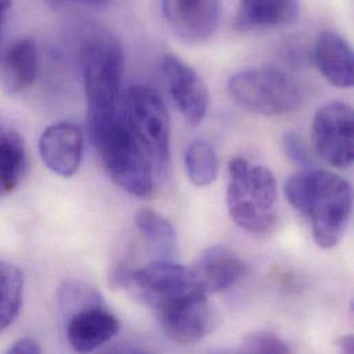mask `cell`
Here are the masks:
<instances>
[{
	"label": "cell",
	"instance_id": "cell-1",
	"mask_svg": "<svg viewBox=\"0 0 354 354\" xmlns=\"http://www.w3.org/2000/svg\"><path fill=\"white\" fill-rule=\"evenodd\" d=\"M284 192L290 204L310 219L319 247L328 250L341 241L352 214V187L346 179L308 167L286 180Z\"/></svg>",
	"mask_w": 354,
	"mask_h": 354
},
{
	"label": "cell",
	"instance_id": "cell-2",
	"mask_svg": "<svg viewBox=\"0 0 354 354\" xmlns=\"http://www.w3.org/2000/svg\"><path fill=\"white\" fill-rule=\"evenodd\" d=\"M82 71L87 126L93 127L120 116L124 53L119 39L109 32L91 35L82 48Z\"/></svg>",
	"mask_w": 354,
	"mask_h": 354
},
{
	"label": "cell",
	"instance_id": "cell-3",
	"mask_svg": "<svg viewBox=\"0 0 354 354\" xmlns=\"http://www.w3.org/2000/svg\"><path fill=\"white\" fill-rule=\"evenodd\" d=\"M90 138L113 182L127 193L147 198L155 190V173L149 159L133 136L123 113L88 127Z\"/></svg>",
	"mask_w": 354,
	"mask_h": 354
},
{
	"label": "cell",
	"instance_id": "cell-4",
	"mask_svg": "<svg viewBox=\"0 0 354 354\" xmlns=\"http://www.w3.org/2000/svg\"><path fill=\"white\" fill-rule=\"evenodd\" d=\"M227 91L240 108L262 116L295 112L305 101V90L299 80L272 66L245 69L233 75Z\"/></svg>",
	"mask_w": 354,
	"mask_h": 354
},
{
	"label": "cell",
	"instance_id": "cell-5",
	"mask_svg": "<svg viewBox=\"0 0 354 354\" xmlns=\"http://www.w3.org/2000/svg\"><path fill=\"white\" fill-rule=\"evenodd\" d=\"M124 116L149 159L155 177L167 176L171 165L170 115L162 97L148 86H133L123 100Z\"/></svg>",
	"mask_w": 354,
	"mask_h": 354
},
{
	"label": "cell",
	"instance_id": "cell-6",
	"mask_svg": "<svg viewBox=\"0 0 354 354\" xmlns=\"http://www.w3.org/2000/svg\"><path fill=\"white\" fill-rule=\"evenodd\" d=\"M354 118L351 105L331 101L322 106L313 119L312 138L316 153L330 166L346 169L354 158Z\"/></svg>",
	"mask_w": 354,
	"mask_h": 354
},
{
	"label": "cell",
	"instance_id": "cell-7",
	"mask_svg": "<svg viewBox=\"0 0 354 354\" xmlns=\"http://www.w3.org/2000/svg\"><path fill=\"white\" fill-rule=\"evenodd\" d=\"M127 288H134L152 309L186 295L204 294L197 286L190 268L169 259L155 261L141 269L131 270Z\"/></svg>",
	"mask_w": 354,
	"mask_h": 354
},
{
	"label": "cell",
	"instance_id": "cell-8",
	"mask_svg": "<svg viewBox=\"0 0 354 354\" xmlns=\"http://www.w3.org/2000/svg\"><path fill=\"white\" fill-rule=\"evenodd\" d=\"M155 310L165 334L185 345L205 338L219 322L216 310L201 292L170 301Z\"/></svg>",
	"mask_w": 354,
	"mask_h": 354
},
{
	"label": "cell",
	"instance_id": "cell-9",
	"mask_svg": "<svg viewBox=\"0 0 354 354\" xmlns=\"http://www.w3.org/2000/svg\"><path fill=\"white\" fill-rule=\"evenodd\" d=\"M163 18L185 43L198 44L214 36L221 19L219 0H162Z\"/></svg>",
	"mask_w": 354,
	"mask_h": 354
},
{
	"label": "cell",
	"instance_id": "cell-10",
	"mask_svg": "<svg viewBox=\"0 0 354 354\" xmlns=\"http://www.w3.org/2000/svg\"><path fill=\"white\" fill-rule=\"evenodd\" d=\"M163 75L180 115L190 126H197L207 115L209 94L200 75L174 54H166Z\"/></svg>",
	"mask_w": 354,
	"mask_h": 354
},
{
	"label": "cell",
	"instance_id": "cell-11",
	"mask_svg": "<svg viewBox=\"0 0 354 354\" xmlns=\"http://www.w3.org/2000/svg\"><path fill=\"white\" fill-rule=\"evenodd\" d=\"M83 134L72 123L48 126L39 138V152L46 167L62 178L73 177L83 158Z\"/></svg>",
	"mask_w": 354,
	"mask_h": 354
},
{
	"label": "cell",
	"instance_id": "cell-12",
	"mask_svg": "<svg viewBox=\"0 0 354 354\" xmlns=\"http://www.w3.org/2000/svg\"><path fill=\"white\" fill-rule=\"evenodd\" d=\"M119 330L118 317L100 301L72 313L66 324V339L75 352L88 353L113 339Z\"/></svg>",
	"mask_w": 354,
	"mask_h": 354
},
{
	"label": "cell",
	"instance_id": "cell-13",
	"mask_svg": "<svg viewBox=\"0 0 354 354\" xmlns=\"http://www.w3.org/2000/svg\"><path fill=\"white\" fill-rule=\"evenodd\" d=\"M204 294H218L237 284L245 274L243 259L226 245H212L201 252L190 268Z\"/></svg>",
	"mask_w": 354,
	"mask_h": 354
},
{
	"label": "cell",
	"instance_id": "cell-14",
	"mask_svg": "<svg viewBox=\"0 0 354 354\" xmlns=\"http://www.w3.org/2000/svg\"><path fill=\"white\" fill-rule=\"evenodd\" d=\"M315 65L324 79L339 88L354 83L353 51L349 43L337 32H322L315 43Z\"/></svg>",
	"mask_w": 354,
	"mask_h": 354
},
{
	"label": "cell",
	"instance_id": "cell-15",
	"mask_svg": "<svg viewBox=\"0 0 354 354\" xmlns=\"http://www.w3.org/2000/svg\"><path fill=\"white\" fill-rule=\"evenodd\" d=\"M299 15L298 0H239L234 26L239 30L281 26Z\"/></svg>",
	"mask_w": 354,
	"mask_h": 354
},
{
	"label": "cell",
	"instance_id": "cell-16",
	"mask_svg": "<svg viewBox=\"0 0 354 354\" xmlns=\"http://www.w3.org/2000/svg\"><path fill=\"white\" fill-rule=\"evenodd\" d=\"M3 84L10 94H18L30 87L39 71V51L29 39L14 41L3 58Z\"/></svg>",
	"mask_w": 354,
	"mask_h": 354
},
{
	"label": "cell",
	"instance_id": "cell-17",
	"mask_svg": "<svg viewBox=\"0 0 354 354\" xmlns=\"http://www.w3.org/2000/svg\"><path fill=\"white\" fill-rule=\"evenodd\" d=\"M26 149L22 137L0 124V197L12 193L26 171Z\"/></svg>",
	"mask_w": 354,
	"mask_h": 354
},
{
	"label": "cell",
	"instance_id": "cell-18",
	"mask_svg": "<svg viewBox=\"0 0 354 354\" xmlns=\"http://www.w3.org/2000/svg\"><path fill=\"white\" fill-rule=\"evenodd\" d=\"M24 298V273L10 262L0 261V333L18 317Z\"/></svg>",
	"mask_w": 354,
	"mask_h": 354
},
{
	"label": "cell",
	"instance_id": "cell-19",
	"mask_svg": "<svg viewBox=\"0 0 354 354\" xmlns=\"http://www.w3.org/2000/svg\"><path fill=\"white\" fill-rule=\"evenodd\" d=\"M185 169L189 180L197 186H209L218 177V158L205 141H194L185 153Z\"/></svg>",
	"mask_w": 354,
	"mask_h": 354
},
{
	"label": "cell",
	"instance_id": "cell-20",
	"mask_svg": "<svg viewBox=\"0 0 354 354\" xmlns=\"http://www.w3.org/2000/svg\"><path fill=\"white\" fill-rule=\"evenodd\" d=\"M134 222L140 233L156 248L165 252H171L174 250L177 243L176 229L162 214L151 208H142L136 214Z\"/></svg>",
	"mask_w": 354,
	"mask_h": 354
},
{
	"label": "cell",
	"instance_id": "cell-21",
	"mask_svg": "<svg viewBox=\"0 0 354 354\" xmlns=\"http://www.w3.org/2000/svg\"><path fill=\"white\" fill-rule=\"evenodd\" d=\"M227 209L233 222L250 233L265 234L273 230L277 223V215L274 211L259 209L247 198L229 204Z\"/></svg>",
	"mask_w": 354,
	"mask_h": 354
},
{
	"label": "cell",
	"instance_id": "cell-22",
	"mask_svg": "<svg viewBox=\"0 0 354 354\" xmlns=\"http://www.w3.org/2000/svg\"><path fill=\"white\" fill-rule=\"evenodd\" d=\"M247 200L259 209L273 211L277 200V182L273 173L265 166H251L248 173ZM244 198V200H245Z\"/></svg>",
	"mask_w": 354,
	"mask_h": 354
},
{
	"label": "cell",
	"instance_id": "cell-23",
	"mask_svg": "<svg viewBox=\"0 0 354 354\" xmlns=\"http://www.w3.org/2000/svg\"><path fill=\"white\" fill-rule=\"evenodd\" d=\"M241 353L284 354L290 353L288 345L272 333H252L244 337L240 348Z\"/></svg>",
	"mask_w": 354,
	"mask_h": 354
},
{
	"label": "cell",
	"instance_id": "cell-24",
	"mask_svg": "<svg viewBox=\"0 0 354 354\" xmlns=\"http://www.w3.org/2000/svg\"><path fill=\"white\" fill-rule=\"evenodd\" d=\"M283 151L286 153V156L297 166H301L304 169H308L312 166V156L310 152L306 147V142L304 141V138L294 133H286L283 137Z\"/></svg>",
	"mask_w": 354,
	"mask_h": 354
},
{
	"label": "cell",
	"instance_id": "cell-25",
	"mask_svg": "<svg viewBox=\"0 0 354 354\" xmlns=\"http://www.w3.org/2000/svg\"><path fill=\"white\" fill-rule=\"evenodd\" d=\"M8 353L14 354H37L41 352V348L37 341L29 337H24L17 339L7 351Z\"/></svg>",
	"mask_w": 354,
	"mask_h": 354
},
{
	"label": "cell",
	"instance_id": "cell-26",
	"mask_svg": "<svg viewBox=\"0 0 354 354\" xmlns=\"http://www.w3.org/2000/svg\"><path fill=\"white\" fill-rule=\"evenodd\" d=\"M337 346L339 348L341 352L344 353H354V338L353 335H344L337 339Z\"/></svg>",
	"mask_w": 354,
	"mask_h": 354
},
{
	"label": "cell",
	"instance_id": "cell-27",
	"mask_svg": "<svg viewBox=\"0 0 354 354\" xmlns=\"http://www.w3.org/2000/svg\"><path fill=\"white\" fill-rule=\"evenodd\" d=\"M12 4V0H0V39H1V32H3V25L7 17V12Z\"/></svg>",
	"mask_w": 354,
	"mask_h": 354
},
{
	"label": "cell",
	"instance_id": "cell-28",
	"mask_svg": "<svg viewBox=\"0 0 354 354\" xmlns=\"http://www.w3.org/2000/svg\"><path fill=\"white\" fill-rule=\"evenodd\" d=\"M47 1L53 4H64V3H72V1H79L86 4H104V3H108L109 0H47Z\"/></svg>",
	"mask_w": 354,
	"mask_h": 354
}]
</instances>
